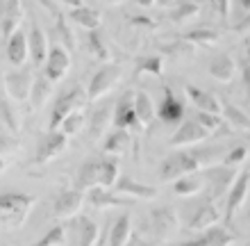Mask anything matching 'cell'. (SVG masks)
I'll use <instances>...</instances> for the list:
<instances>
[{
    "instance_id": "cell-1",
    "label": "cell",
    "mask_w": 250,
    "mask_h": 246,
    "mask_svg": "<svg viewBox=\"0 0 250 246\" xmlns=\"http://www.w3.org/2000/svg\"><path fill=\"white\" fill-rule=\"evenodd\" d=\"M216 151H207V153H175L171 157H166L159 166V178L162 180H180L185 176H193V173L203 166L205 160H211V155Z\"/></svg>"
},
{
    "instance_id": "cell-2",
    "label": "cell",
    "mask_w": 250,
    "mask_h": 246,
    "mask_svg": "<svg viewBox=\"0 0 250 246\" xmlns=\"http://www.w3.org/2000/svg\"><path fill=\"white\" fill-rule=\"evenodd\" d=\"M32 205H34V196L0 194V226H21Z\"/></svg>"
},
{
    "instance_id": "cell-3",
    "label": "cell",
    "mask_w": 250,
    "mask_h": 246,
    "mask_svg": "<svg viewBox=\"0 0 250 246\" xmlns=\"http://www.w3.org/2000/svg\"><path fill=\"white\" fill-rule=\"evenodd\" d=\"M86 103V93L82 91V87H73L68 93H64L62 98H57L50 114V133H55L62 126V121L68 119L71 114L80 112V107H84Z\"/></svg>"
},
{
    "instance_id": "cell-4",
    "label": "cell",
    "mask_w": 250,
    "mask_h": 246,
    "mask_svg": "<svg viewBox=\"0 0 250 246\" xmlns=\"http://www.w3.org/2000/svg\"><path fill=\"white\" fill-rule=\"evenodd\" d=\"M121 80V67L116 64H107L91 78L89 82V91H86V100H98L100 96H105L116 82Z\"/></svg>"
},
{
    "instance_id": "cell-5",
    "label": "cell",
    "mask_w": 250,
    "mask_h": 246,
    "mask_svg": "<svg viewBox=\"0 0 250 246\" xmlns=\"http://www.w3.org/2000/svg\"><path fill=\"white\" fill-rule=\"evenodd\" d=\"M71 68V55L66 53V48L62 46H55L53 50H48V57H46V78L50 85L57 80H62Z\"/></svg>"
},
{
    "instance_id": "cell-6",
    "label": "cell",
    "mask_w": 250,
    "mask_h": 246,
    "mask_svg": "<svg viewBox=\"0 0 250 246\" xmlns=\"http://www.w3.org/2000/svg\"><path fill=\"white\" fill-rule=\"evenodd\" d=\"M66 141H68V137L62 134L60 130L48 133L46 137L39 141V146H37V162H39V164H46V162H50L53 157L62 155L66 148Z\"/></svg>"
},
{
    "instance_id": "cell-7",
    "label": "cell",
    "mask_w": 250,
    "mask_h": 246,
    "mask_svg": "<svg viewBox=\"0 0 250 246\" xmlns=\"http://www.w3.org/2000/svg\"><path fill=\"white\" fill-rule=\"evenodd\" d=\"M82 203H84V194H80L78 189H68V192L57 196V201H55V205H53V212L60 219H71V217H75L82 210Z\"/></svg>"
},
{
    "instance_id": "cell-8",
    "label": "cell",
    "mask_w": 250,
    "mask_h": 246,
    "mask_svg": "<svg viewBox=\"0 0 250 246\" xmlns=\"http://www.w3.org/2000/svg\"><path fill=\"white\" fill-rule=\"evenodd\" d=\"M248 185H250V173L246 169L232 185L230 194H228V207H225V214H228V221H232V217L237 214V210L246 203V196H248Z\"/></svg>"
},
{
    "instance_id": "cell-9",
    "label": "cell",
    "mask_w": 250,
    "mask_h": 246,
    "mask_svg": "<svg viewBox=\"0 0 250 246\" xmlns=\"http://www.w3.org/2000/svg\"><path fill=\"white\" fill-rule=\"evenodd\" d=\"M132 105H134V93L127 91L123 98H121L119 105H116V112L112 114L116 130H127V128H139V130H141L137 116H134V107Z\"/></svg>"
},
{
    "instance_id": "cell-10",
    "label": "cell",
    "mask_w": 250,
    "mask_h": 246,
    "mask_svg": "<svg viewBox=\"0 0 250 246\" xmlns=\"http://www.w3.org/2000/svg\"><path fill=\"white\" fill-rule=\"evenodd\" d=\"M187 96L191 98V103L198 107V112H205V114H216V116H221V100L214 96V93L205 91V89H200V87H193L189 85L187 87Z\"/></svg>"
},
{
    "instance_id": "cell-11",
    "label": "cell",
    "mask_w": 250,
    "mask_h": 246,
    "mask_svg": "<svg viewBox=\"0 0 250 246\" xmlns=\"http://www.w3.org/2000/svg\"><path fill=\"white\" fill-rule=\"evenodd\" d=\"M209 137V133L200 128L196 121H185L182 126L178 128V133L171 137V146H187V144H198V141H203Z\"/></svg>"
},
{
    "instance_id": "cell-12",
    "label": "cell",
    "mask_w": 250,
    "mask_h": 246,
    "mask_svg": "<svg viewBox=\"0 0 250 246\" xmlns=\"http://www.w3.org/2000/svg\"><path fill=\"white\" fill-rule=\"evenodd\" d=\"M182 116H185V105L173 96L171 89H164V100L159 105V119L168 126H178L182 123Z\"/></svg>"
},
{
    "instance_id": "cell-13",
    "label": "cell",
    "mask_w": 250,
    "mask_h": 246,
    "mask_svg": "<svg viewBox=\"0 0 250 246\" xmlns=\"http://www.w3.org/2000/svg\"><path fill=\"white\" fill-rule=\"evenodd\" d=\"M7 91L14 100H27L32 91V75L30 71H19V73L7 75Z\"/></svg>"
},
{
    "instance_id": "cell-14",
    "label": "cell",
    "mask_w": 250,
    "mask_h": 246,
    "mask_svg": "<svg viewBox=\"0 0 250 246\" xmlns=\"http://www.w3.org/2000/svg\"><path fill=\"white\" fill-rule=\"evenodd\" d=\"M21 23V2H0V34L9 37Z\"/></svg>"
},
{
    "instance_id": "cell-15",
    "label": "cell",
    "mask_w": 250,
    "mask_h": 246,
    "mask_svg": "<svg viewBox=\"0 0 250 246\" xmlns=\"http://www.w3.org/2000/svg\"><path fill=\"white\" fill-rule=\"evenodd\" d=\"M27 55L32 57V64H34V67H41V64L46 62L48 39H46V34L41 32V27H37V25L32 27L30 39H27Z\"/></svg>"
},
{
    "instance_id": "cell-16",
    "label": "cell",
    "mask_w": 250,
    "mask_h": 246,
    "mask_svg": "<svg viewBox=\"0 0 250 246\" xmlns=\"http://www.w3.org/2000/svg\"><path fill=\"white\" fill-rule=\"evenodd\" d=\"M152 226H155V230H157L159 235H164V237L173 235L178 230V214H175V210H171V207H159V210H155V212H152Z\"/></svg>"
},
{
    "instance_id": "cell-17",
    "label": "cell",
    "mask_w": 250,
    "mask_h": 246,
    "mask_svg": "<svg viewBox=\"0 0 250 246\" xmlns=\"http://www.w3.org/2000/svg\"><path fill=\"white\" fill-rule=\"evenodd\" d=\"M116 192L125 194V196H134V199H155L157 196V189L155 187H148V185H141V182H134L132 178L123 176V178L116 182Z\"/></svg>"
},
{
    "instance_id": "cell-18",
    "label": "cell",
    "mask_w": 250,
    "mask_h": 246,
    "mask_svg": "<svg viewBox=\"0 0 250 246\" xmlns=\"http://www.w3.org/2000/svg\"><path fill=\"white\" fill-rule=\"evenodd\" d=\"M221 219L218 217V210H216V205L214 203H207V205H203V207H198V212L193 214V219L189 221V228L191 230H209V228H214V224Z\"/></svg>"
},
{
    "instance_id": "cell-19",
    "label": "cell",
    "mask_w": 250,
    "mask_h": 246,
    "mask_svg": "<svg viewBox=\"0 0 250 246\" xmlns=\"http://www.w3.org/2000/svg\"><path fill=\"white\" fill-rule=\"evenodd\" d=\"M234 240H237V237L230 235L228 230H223V228H209V230H205L196 242H189V244H185V246H230Z\"/></svg>"
},
{
    "instance_id": "cell-20",
    "label": "cell",
    "mask_w": 250,
    "mask_h": 246,
    "mask_svg": "<svg viewBox=\"0 0 250 246\" xmlns=\"http://www.w3.org/2000/svg\"><path fill=\"white\" fill-rule=\"evenodd\" d=\"M7 60L12 62L14 67H21L27 60V39H25V34L19 32V30L7 41Z\"/></svg>"
},
{
    "instance_id": "cell-21",
    "label": "cell",
    "mask_w": 250,
    "mask_h": 246,
    "mask_svg": "<svg viewBox=\"0 0 250 246\" xmlns=\"http://www.w3.org/2000/svg\"><path fill=\"white\" fill-rule=\"evenodd\" d=\"M234 176H237L234 169H228V166H218V169H209V171H207V178H209V182L214 185V189H211L214 199H218V196H223V194L228 192V185H230V180L234 178Z\"/></svg>"
},
{
    "instance_id": "cell-22",
    "label": "cell",
    "mask_w": 250,
    "mask_h": 246,
    "mask_svg": "<svg viewBox=\"0 0 250 246\" xmlns=\"http://www.w3.org/2000/svg\"><path fill=\"white\" fill-rule=\"evenodd\" d=\"M234 71H237L234 60L228 57V55H218V57H214L209 64L211 78H216L218 82H230L232 78H234Z\"/></svg>"
},
{
    "instance_id": "cell-23",
    "label": "cell",
    "mask_w": 250,
    "mask_h": 246,
    "mask_svg": "<svg viewBox=\"0 0 250 246\" xmlns=\"http://www.w3.org/2000/svg\"><path fill=\"white\" fill-rule=\"evenodd\" d=\"M71 21L73 23H78V25L86 27V30H98L100 25V12H96V9H91V7L86 5H78L75 9H71Z\"/></svg>"
},
{
    "instance_id": "cell-24",
    "label": "cell",
    "mask_w": 250,
    "mask_h": 246,
    "mask_svg": "<svg viewBox=\"0 0 250 246\" xmlns=\"http://www.w3.org/2000/svg\"><path fill=\"white\" fill-rule=\"evenodd\" d=\"M134 116H137L139 126H148V123H152V119H155V105H152V100L148 98V93L139 91L134 93Z\"/></svg>"
},
{
    "instance_id": "cell-25",
    "label": "cell",
    "mask_w": 250,
    "mask_h": 246,
    "mask_svg": "<svg viewBox=\"0 0 250 246\" xmlns=\"http://www.w3.org/2000/svg\"><path fill=\"white\" fill-rule=\"evenodd\" d=\"M119 182V160H103L98 162V185L109 189Z\"/></svg>"
},
{
    "instance_id": "cell-26",
    "label": "cell",
    "mask_w": 250,
    "mask_h": 246,
    "mask_svg": "<svg viewBox=\"0 0 250 246\" xmlns=\"http://www.w3.org/2000/svg\"><path fill=\"white\" fill-rule=\"evenodd\" d=\"M130 217L123 214L116 224L112 226V233H109V240H107V246H125L130 242Z\"/></svg>"
},
{
    "instance_id": "cell-27",
    "label": "cell",
    "mask_w": 250,
    "mask_h": 246,
    "mask_svg": "<svg viewBox=\"0 0 250 246\" xmlns=\"http://www.w3.org/2000/svg\"><path fill=\"white\" fill-rule=\"evenodd\" d=\"M98 185V162H86L78 173V192L84 194L86 189H93Z\"/></svg>"
},
{
    "instance_id": "cell-28",
    "label": "cell",
    "mask_w": 250,
    "mask_h": 246,
    "mask_svg": "<svg viewBox=\"0 0 250 246\" xmlns=\"http://www.w3.org/2000/svg\"><path fill=\"white\" fill-rule=\"evenodd\" d=\"M89 201H91L93 207H116V205H132L134 203L132 199H119V196H112V194L103 192V189H91Z\"/></svg>"
},
{
    "instance_id": "cell-29",
    "label": "cell",
    "mask_w": 250,
    "mask_h": 246,
    "mask_svg": "<svg viewBox=\"0 0 250 246\" xmlns=\"http://www.w3.org/2000/svg\"><path fill=\"white\" fill-rule=\"evenodd\" d=\"M130 133L127 130H116V133H112L109 137H107L105 141V151L107 153H114V155H121L127 151V146H130Z\"/></svg>"
},
{
    "instance_id": "cell-30",
    "label": "cell",
    "mask_w": 250,
    "mask_h": 246,
    "mask_svg": "<svg viewBox=\"0 0 250 246\" xmlns=\"http://www.w3.org/2000/svg\"><path fill=\"white\" fill-rule=\"evenodd\" d=\"M98 244V226L89 217H80V246Z\"/></svg>"
},
{
    "instance_id": "cell-31",
    "label": "cell",
    "mask_w": 250,
    "mask_h": 246,
    "mask_svg": "<svg viewBox=\"0 0 250 246\" xmlns=\"http://www.w3.org/2000/svg\"><path fill=\"white\" fill-rule=\"evenodd\" d=\"M200 189H203V180L198 178L196 173L175 180V185H173V192L180 194V196H191V194H198Z\"/></svg>"
},
{
    "instance_id": "cell-32",
    "label": "cell",
    "mask_w": 250,
    "mask_h": 246,
    "mask_svg": "<svg viewBox=\"0 0 250 246\" xmlns=\"http://www.w3.org/2000/svg\"><path fill=\"white\" fill-rule=\"evenodd\" d=\"M109 119H112V107H103L100 112L93 114V119H91V130H89V137H91V139H98L100 134L105 133V128L109 126Z\"/></svg>"
},
{
    "instance_id": "cell-33",
    "label": "cell",
    "mask_w": 250,
    "mask_h": 246,
    "mask_svg": "<svg viewBox=\"0 0 250 246\" xmlns=\"http://www.w3.org/2000/svg\"><path fill=\"white\" fill-rule=\"evenodd\" d=\"M221 112H225V119L230 121L232 126H237V128H241V130H248V114L246 112H241L239 107H234L232 103H221Z\"/></svg>"
},
{
    "instance_id": "cell-34",
    "label": "cell",
    "mask_w": 250,
    "mask_h": 246,
    "mask_svg": "<svg viewBox=\"0 0 250 246\" xmlns=\"http://www.w3.org/2000/svg\"><path fill=\"white\" fill-rule=\"evenodd\" d=\"M48 93H50V82H48L46 78H39L37 82H32V91H30L32 105L34 107H41V105H43V100L48 98Z\"/></svg>"
},
{
    "instance_id": "cell-35",
    "label": "cell",
    "mask_w": 250,
    "mask_h": 246,
    "mask_svg": "<svg viewBox=\"0 0 250 246\" xmlns=\"http://www.w3.org/2000/svg\"><path fill=\"white\" fill-rule=\"evenodd\" d=\"M198 9H200L198 2H178L175 9L171 12V19L173 21H185V19H189V16H196Z\"/></svg>"
},
{
    "instance_id": "cell-36",
    "label": "cell",
    "mask_w": 250,
    "mask_h": 246,
    "mask_svg": "<svg viewBox=\"0 0 250 246\" xmlns=\"http://www.w3.org/2000/svg\"><path fill=\"white\" fill-rule=\"evenodd\" d=\"M89 44H91V50L96 53V57H100V60H109V53H107L105 41H103V32H100V30H93V32L89 34Z\"/></svg>"
},
{
    "instance_id": "cell-37",
    "label": "cell",
    "mask_w": 250,
    "mask_h": 246,
    "mask_svg": "<svg viewBox=\"0 0 250 246\" xmlns=\"http://www.w3.org/2000/svg\"><path fill=\"white\" fill-rule=\"evenodd\" d=\"M187 41H198V44L209 46V44H216L218 41V34L214 30H193V32L187 34Z\"/></svg>"
},
{
    "instance_id": "cell-38",
    "label": "cell",
    "mask_w": 250,
    "mask_h": 246,
    "mask_svg": "<svg viewBox=\"0 0 250 246\" xmlns=\"http://www.w3.org/2000/svg\"><path fill=\"white\" fill-rule=\"evenodd\" d=\"M196 123L200 128H205L207 133H211V130H216V128H221V116H216V114H205V112H198V119Z\"/></svg>"
},
{
    "instance_id": "cell-39",
    "label": "cell",
    "mask_w": 250,
    "mask_h": 246,
    "mask_svg": "<svg viewBox=\"0 0 250 246\" xmlns=\"http://www.w3.org/2000/svg\"><path fill=\"white\" fill-rule=\"evenodd\" d=\"M139 73L159 75L162 73V60L159 57H144V60H139Z\"/></svg>"
},
{
    "instance_id": "cell-40",
    "label": "cell",
    "mask_w": 250,
    "mask_h": 246,
    "mask_svg": "<svg viewBox=\"0 0 250 246\" xmlns=\"http://www.w3.org/2000/svg\"><path fill=\"white\" fill-rule=\"evenodd\" d=\"M80 123H82V114H80V112H75V114H71L68 119H64V121H62V126L57 128V130H60L62 134H66V137H68V134L78 133Z\"/></svg>"
},
{
    "instance_id": "cell-41",
    "label": "cell",
    "mask_w": 250,
    "mask_h": 246,
    "mask_svg": "<svg viewBox=\"0 0 250 246\" xmlns=\"http://www.w3.org/2000/svg\"><path fill=\"white\" fill-rule=\"evenodd\" d=\"M62 242H64V228L57 226V228H53L46 237H41V240L37 242L34 246H60Z\"/></svg>"
},
{
    "instance_id": "cell-42",
    "label": "cell",
    "mask_w": 250,
    "mask_h": 246,
    "mask_svg": "<svg viewBox=\"0 0 250 246\" xmlns=\"http://www.w3.org/2000/svg\"><path fill=\"white\" fill-rule=\"evenodd\" d=\"M57 30H60V37L66 44V53H71L75 44H73V34H71V30H68V25H66V21L62 14H57Z\"/></svg>"
},
{
    "instance_id": "cell-43",
    "label": "cell",
    "mask_w": 250,
    "mask_h": 246,
    "mask_svg": "<svg viewBox=\"0 0 250 246\" xmlns=\"http://www.w3.org/2000/svg\"><path fill=\"white\" fill-rule=\"evenodd\" d=\"M246 157H248V148H246V146H237L232 153L225 155V166L230 164V169H232V166L239 164V162H246Z\"/></svg>"
},
{
    "instance_id": "cell-44",
    "label": "cell",
    "mask_w": 250,
    "mask_h": 246,
    "mask_svg": "<svg viewBox=\"0 0 250 246\" xmlns=\"http://www.w3.org/2000/svg\"><path fill=\"white\" fill-rule=\"evenodd\" d=\"M244 85H246V89H248V85H250V68H248V62H246V67H244Z\"/></svg>"
},
{
    "instance_id": "cell-45",
    "label": "cell",
    "mask_w": 250,
    "mask_h": 246,
    "mask_svg": "<svg viewBox=\"0 0 250 246\" xmlns=\"http://www.w3.org/2000/svg\"><path fill=\"white\" fill-rule=\"evenodd\" d=\"M0 171H5V162L0 160Z\"/></svg>"
},
{
    "instance_id": "cell-46",
    "label": "cell",
    "mask_w": 250,
    "mask_h": 246,
    "mask_svg": "<svg viewBox=\"0 0 250 246\" xmlns=\"http://www.w3.org/2000/svg\"><path fill=\"white\" fill-rule=\"evenodd\" d=\"M100 246H105V242H103V240H100Z\"/></svg>"
}]
</instances>
